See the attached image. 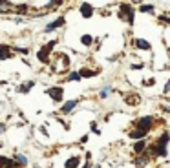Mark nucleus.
Here are the masks:
<instances>
[{"label":"nucleus","mask_w":170,"mask_h":168,"mask_svg":"<svg viewBox=\"0 0 170 168\" xmlns=\"http://www.w3.org/2000/svg\"><path fill=\"white\" fill-rule=\"evenodd\" d=\"M110 91H112V88H110V86H108V88H104V90L101 91V97H102V99H106V97L110 95Z\"/></svg>","instance_id":"nucleus-18"},{"label":"nucleus","mask_w":170,"mask_h":168,"mask_svg":"<svg viewBox=\"0 0 170 168\" xmlns=\"http://www.w3.org/2000/svg\"><path fill=\"white\" fill-rule=\"evenodd\" d=\"M135 46L139 48V49H150V44H148L146 40H143V38H137L135 40Z\"/></svg>","instance_id":"nucleus-10"},{"label":"nucleus","mask_w":170,"mask_h":168,"mask_svg":"<svg viewBox=\"0 0 170 168\" xmlns=\"http://www.w3.org/2000/svg\"><path fill=\"white\" fill-rule=\"evenodd\" d=\"M53 46H55V40H53V42H49L48 46H44V48H42V53H48V51H51V48H53Z\"/></svg>","instance_id":"nucleus-16"},{"label":"nucleus","mask_w":170,"mask_h":168,"mask_svg":"<svg viewBox=\"0 0 170 168\" xmlns=\"http://www.w3.org/2000/svg\"><path fill=\"white\" fill-rule=\"evenodd\" d=\"M145 163H146V157H141V159H137V161H135V164H137V166H141V164H145Z\"/></svg>","instance_id":"nucleus-23"},{"label":"nucleus","mask_w":170,"mask_h":168,"mask_svg":"<svg viewBox=\"0 0 170 168\" xmlns=\"http://www.w3.org/2000/svg\"><path fill=\"white\" fill-rule=\"evenodd\" d=\"M75 106H77V101H68L64 106H62V110H60V112H62V113H70Z\"/></svg>","instance_id":"nucleus-6"},{"label":"nucleus","mask_w":170,"mask_h":168,"mask_svg":"<svg viewBox=\"0 0 170 168\" xmlns=\"http://www.w3.org/2000/svg\"><path fill=\"white\" fill-rule=\"evenodd\" d=\"M146 135V132H143V130H134V132H130V137L132 139H141V137H145Z\"/></svg>","instance_id":"nucleus-11"},{"label":"nucleus","mask_w":170,"mask_h":168,"mask_svg":"<svg viewBox=\"0 0 170 168\" xmlns=\"http://www.w3.org/2000/svg\"><path fill=\"white\" fill-rule=\"evenodd\" d=\"M79 75H81V77H92V75H95V71H92V70H82Z\"/></svg>","instance_id":"nucleus-15"},{"label":"nucleus","mask_w":170,"mask_h":168,"mask_svg":"<svg viewBox=\"0 0 170 168\" xmlns=\"http://www.w3.org/2000/svg\"><path fill=\"white\" fill-rule=\"evenodd\" d=\"M11 57V49L7 46H0V59H9Z\"/></svg>","instance_id":"nucleus-9"},{"label":"nucleus","mask_w":170,"mask_h":168,"mask_svg":"<svg viewBox=\"0 0 170 168\" xmlns=\"http://www.w3.org/2000/svg\"><path fill=\"white\" fill-rule=\"evenodd\" d=\"M79 79H81L79 73H70V77H68V80H79Z\"/></svg>","instance_id":"nucleus-20"},{"label":"nucleus","mask_w":170,"mask_h":168,"mask_svg":"<svg viewBox=\"0 0 170 168\" xmlns=\"http://www.w3.org/2000/svg\"><path fill=\"white\" fill-rule=\"evenodd\" d=\"M81 15H82L84 18H90V17L93 15V7H92L90 4H82V6H81Z\"/></svg>","instance_id":"nucleus-5"},{"label":"nucleus","mask_w":170,"mask_h":168,"mask_svg":"<svg viewBox=\"0 0 170 168\" xmlns=\"http://www.w3.org/2000/svg\"><path fill=\"white\" fill-rule=\"evenodd\" d=\"M18 11H20V13H26V11H28V6H26V4H20V6H18Z\"/></svg>","instance_id":"nucleus-22"},{"label":"nucleus","mask_w":170,"mask_h":168,"mask_svg":"<svg viewBox=\"0 0 170 168\" xmlns=\"http://www.w3.org/2000/svg\"><path fill=\"white\" fill-rule=\"evenodd\" d=\"M137 126H139V128H137V130L148 132V130H150V126H152V117H143V119H139V122H137Z\"/></svg>","instance_id":"nucleus-4"},{"label":"nucleus","mask_w":170,"mask_h":168,"mask_svg":"<svg viewBox=\"0 0 170 168\" xmlns=\"http://www.w3.org/2000/svg\"><path fill=\"white\" fill-rule=\"evenodd\" d=\"M166 143H168V133H163L161 137H159V141H157V146L154 148V152H155L159 157L166 155Z\"/></svg>","instance_id":"nucleus-1"},{"label":"nucleus","mask_w":170,"mask_h":168,"mask_svg":"<svg viewBox=\"0 0 170 168\" xmlns=\"http://www.w3.org/2000/svg\"><path fill=\"white\" fill-rule=\"evenodd\" d=\"M39 60H40V62H48V55L40 51V53H39Z\"/></svg>","instance_id":"nucleus-21"},{"label":"nucleus","mask_w":170,"mask_h":168,"mask_svg":"<svg viewBox=\"0 0 170 168\" xmlns=\"http://www.w3.org/2000/svg\"><path fill=\"white\" fill-rule=\"evenodd\" d=\"M155 80L154 79H148V80H145V86H152V84H154Z\"/></svg>","instance_id":"nucleus-25"},{"label":"nucleus","mask_w":170,"mask_h":168,"mask_svg":"<svg viewBox=\"0 0 170 168\" xmlns=\"http://www.w3.org/2000/svg\"><path fill=\"white\" fill-rule=\"evenodd\" d=\"M134 11H132V9H130V6L128 4H123L121 6V11H119V17L121 18H126V20H128V22L132 24L134 22V15H132Z\"/></svg>","instance_id":"nucleus-2"},{"label":"nucleus","mask_w":170,"mask_h":168,"mask_svg":"<svg viewBox=\"0 0 170 168\" xmlns=\"http://www.w3.org/2000/svg\"><path fill=\"white\" fill-rule=\"evenodd\" d=\"M141 11L143 13H152L154 11V6H141Z\"/></svg>","instance_id":"nucleus-17"},{"label":"nucleus","mask_w":170,"mask_h":168,"mask_svg":"<svg viewBox=\"0 0 170 168\" xmlns=\"http://www.w3.org/2000/svg\"><path fill=\"white\" fill-rule=\"evenodd\" d=\"M17 161H18L20 164H22V166H26V163H28V159H26V157H24V155H20V154L17 155Z\"/></svg>","instance_id":"nucleus-19"},{"label":"nucleus","mask_w":170,"mask_h":168,"mask_svg":"<svg viewBox=\"0 0 170 168\" xmlns=\"http://www.w3.org/2000/svg\"><path fill=\"white\" fill-rule=\"evenodd\" d=\"M137 102H139V95H130L128 99H126V104H132V106L137 104Z\"/></svg>","instance_id":"nucleus-12"},{"label":"nucleus","mask_w":170,"mask_h":168,"mask_svg":"<svg viewBox=\"0 0 170 168\" xmlns=\"http://www.w3.org/2000/svg\"><path fill=\"white\" fill-rule=\"evenodd\" d=\"M79 163H81V161H79V157H77V155H75V157H70V159L66 161V168H77V166H79Z\"/></svg>","instance_id":"nucleus-8"},{"label":"nucleus","mask_w":170,"mask_h":168,"mask_svg":"<svg viewBox=\"0 0 170 168\" xmlns=\"http://www.w3.org/2000/svg\"><path fill=\"white\" fill-rule=\"evenodd\" d=\"M46 93L53 99V101H60L62 99V95H64V91H62V88H48L46 90Z\"/></svg>","instance_id":"nucleus-3"},{"label":"nucleus","mask_w":170,"mask_h":168,"mask_svg":"<svg viewBox=\"0 0 170 168\" xmlns=\"http://www.w3.org/2000/svg\"><path fill=\"white\" fill-rule=\"evenodd\" d=\"M166 91H170V80L165 84V93H166Z\"/></svg>","instance_id":"nucleus-26"},{"label":"nucleus","mask_w":170,"mask_h":168,"mask_svg":"<svg viewBox=\"0 0 170 168\" xmlns=\"http://www.w3.org/2000/svg\"><path fill=\"white\" fill-rule=\"evenodd\" d=\"M4 130H6V126H4V124H2V122H0V133H2V132H4Z\"/></svg>","instance_id":"nucleus-27"},{"label":"nucleus","mask_w":170,"mask_h":168,"mask_svg":"<svg viewBox=\"0 0 170 168\" xmlns=\"http://www.w3.org/2000/svg\"><path fill=\"white\" fill-rule=\"evenodd\" d=\"M17 168H18V166H17ZM20 168H22V166H20Z\"/></svg>","instance_id":"nucleus-28"},{"label":"nucleus","mask_w":170,"mask_h":168,"mask_svg":"<svg viewBox=\"0 0 170 168\" xmlns=\"http://www.w3.org/2000/svg\"><path fill=\"white\" fill-rule=\"evenodd\" d=\"M31 86H33V82H28L26 86H22V88H20V90H22V91H28V90H29Z\"/></svg>","instance_id":"nucleus-24"},{"label":"nucleus","mask_w":170,"mask_h":168,"mask_svg":"<svg viewBox=\"0 0 170 168\" xmlns=\"http://www.w3.org/2000/svg\"><path fill=\"white\" fill-rule=\"evenodd\" d=\"M92 42H93L92 35H82V44H84V46H90Z\"/></svg>","instance_id":"nucleus-14"},{"label":"nucleus","mask_w":170,"mask_h":168,"mask_svg":"<svg viewBox=\"0 0 170 168\" xmlns=\"http://www.w3.org/2000/svg\"><path fill=\"white\" fill-rule=\"evenodd\" d=\"M62 24H64V18H57L55 22H51L49 26H46V31H53L55 28H60Z\"/></svg>","instance_id":"nucleus-7"},{"label":"nucleus","mask_w":170,"mask_h":168,"mask_svg":"<svg viewBox=\"0 0 170 168\" xmlns=\"http://www.w3.org/2000/svg\"><path fill=\"white\" fill-rule=\"evenodd\" d=\"M145 146H146V143H145V141H139V143H135L134 150H135V152H143V150H145Z\"/></svg>","instance_id":"nucleus-13"}]
</instances>
